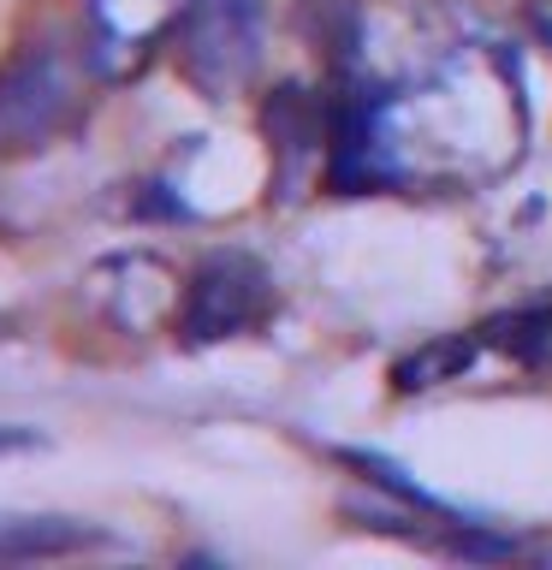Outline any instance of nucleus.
I'll list each match as a JSON object with an SVG mask.
<instances>
[{
    "label": "nucleus",
    "instance_id": "obj_3",
    "mask_svg": "<svg viewBox=\"0 0 552 570\" xmlns=\"http://www.w3.org/2000/svg\"><path fill=\"white\" fill-rule=\"evenodd\" d=\"M274 309V274L249 249H214L203 267L185 279V303H178V333L185 345H226L249 327H262Z\"/></svg>",
    "mask_w": 552,
    "mask_h": 570
},
{
    "label": "nucleus",
    "instance_id": "obj_10",
    "mask_svg": "<svg viewBox=\"0 0 552 570\" xmlns=\"http://www.w3.org/2000/svg\"><path fill=\"white\" fill-rule=\"evenodd\" d=\"M529 30L552 48V0H529Z\"/></svg>",
    "mask_w": 552,
    "mask_h": 570
},
{
    "label": "nucleus",
    "instance_id": "obj_8",
    "mask_svg": "<svg viewBox=\"0 0 552 570\" xmlns=\"http://www.w3.org/2000/svg\"><path fill=\"white\" fill-rule=\"evenodd\" d=\"M475 338H434V345H422V351H410L398 368H392V381H398L404 392H422V386H440V381H457L463 368L475 363Z\"/></svg>",
    "mask_w": 552,
    "mask_h": 570
},
{
    "label": "nucleus",
    "instance_id": "obj_2",
    "mask_svg": "<svg viewBox=\"0 0 552 570\" xmlns=\"http://www.w3.org/2000/svg\"><path fill=\"white\" fill-rule=\"evenodd\" d=\"M83 114V78L53 42H30L0 66V149H42Z\"/></svg>",
    "mask_w": 552,
    "mask_h": 570
},
{
    "label": "nucleus",
    "instance_id": "obj_6",
    "mask_svg": "<svg viewBox=\"0 0 552 570\" xmlns=\"http://www.w3.org/2000/svg\"><path fill=\"white\" fill-rule=\"evenodd\" d=\"M327 125L333 114L315 101V89L303 83H279L262 107V131H267V149H274V190L279 203L297 196V185L309 178L315 155H327Z\"/></svg>",
    "mask_w": 552,
    "mask_h": 570
},
{
    "label": "nucleus",
    "instance_id": "obj_7",
    "mask_svg": "<svg viewBox=\"0 0 552 570\" xmlns=\"http://www.w3.org/2000/svg\"><path fill=\"white\" fill-rule=\"evenodd\" d=\"M107 547V534L83 517L60 511H7L0 505V564H30V559H71V552Z\"/></svg>",
    "mask_w": 552,
    "mask_h": 570
},
{
    "label": "nucleus",
    "instance_id": "obj_9",
    "mask_svg": "<svg viewBox=\"0 0 552 570\" xmlns=\"http://www.w3.org/2000/svg\"><path fill=\"white\" fill-rule=\"evenodd\" d=\"M30 445H42V434H36V428L0 422V458H7V452H30Z\"/></svg>",
    "mask_w": 552,
    "mask_h": 570
},
{
    "label": "nucleus",
    "instance_id": "obj_4",
    "mask_svg": "<svg viewBox=\"0 0 552 570\" xmlns=\"http://www.w3.org/2000/svg\"><path fill=\"white\" fill-rule=\"evenodd\" d=\"M190 0H89L83 7V60L101 83H131L178 36Z\"/></svg>",
    "mask_w": 552,
    "mask_h": 570
},
{
    "label": "nucleus",
    "instance_id": "obj_5",
    "mask_svg": "<svg viewBox=\"0 0 552 570\" xmlns=\"http://www.w3.org/2000/svg\"><path fill=\"white\" fill-rule=\"evenodd\" d=\"M89 303L114 321L119 333H160L178 321V303H185V285L178 274L160 256L149 249H119V256H107L89 267L83 279Z\"/></svg>",
    "mask_w": 552,
    "mask_h": 570
},
{
    "label": "nucleus",
    "instance_id": "obj_1",
    "mask_svg": "<svg viewBox=\"0 0 552 570\" xmlns=\"http://www.w3.org/2000/svg\"><path fill=\"white\" fill-rule=\"evenodd\" d=\"M178 66L208 101L244 96L267 48V0H190L178 24Z\"/></svg>",
    "mask_w": 552,
    "mask_h": 570
}]
</instances>
